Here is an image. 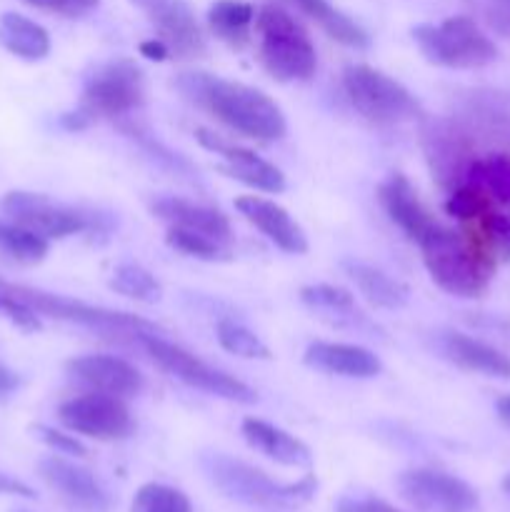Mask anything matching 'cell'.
Masks as SVG:
<instances>
[{
	"label": "cell",
	"instance_id": "1",
	"mask_svg": "<svg viewBox=\"0 0 510 512\" xmlns=\"http://www.w3.org/2000/svg\"><path fill=\"white\" fill-rule=\"evenodd\" d=\"M178 88L198 108H205L210 115L228 125L235 133L255 140H278L285 135L283 110L270 100L263 90L250 88L245 83L215 78L210 73H185L180 75Z\"/></svg>",
	"mask_w": 510,
	"mask_h": 512
},
{
	"label": "cell",
	"instance_id": "31",
	"mask_svg": "<svg viewBox=\"0 0 510 512\" xmlns=\"http://www.w3.org/2000/svg\"><path fill=\"white\" fill-rule=\"evenodd\" d=\"M218 343L223 345L228 353L238 355V358H248V360H268L270 350L253 330H248L245 325L235 323V320H220L218 323Z\"/></svg>",
	"mask_w": 510,
	"mask_h": 512
},
{
	"label": "cell",
	"instance_id": "46",
	"mask_svg": "<svg viewBox=\"0 0 510 512\" xmlns=\"http://www.w3.org/2000/svg\"><path fill=\"white\" fill-rule=\"evenodd\" d=\"M503 490H505V493H510V475L503 480Z\"/></svg>",
	"mask_w": 510,
	"mask_h": 512
},
{
	"label": "cell",
	"instance_id": "41",
	"mask_svg": "<svg viewBox=\"0 0 510 512\" xmlns=\"http://www.w3.org/2000/svg\"><path fill=\"white\" fill-rule=\"evenodd\" d=\"M3 495H10V498H28V500H33L35 498V490L30 488V485H25L23 480L13 478V475L0 473V498H3Z\"/></svg>",
	"mask_w": 510,
	"mask_h": 512
},
{
	"label": "cell",
	"instance_id": "28",
	"mask_svg": "<svg viewBox=\"0 0 510 512\" xmlns=\"http://www.w3.org/2000/svg\"><path fill=\"white\" fill-rule=\"evenodd\" d=\"M300 300H303L308 308H313L315 313H323L333 318V323H358L363 320V315L355 308V300L348 290L338 288V285L318 283V285H305L300 290Z\"/></svg>",
	"mask_w": 510,
	"mask_h": 512
},
{
	"label": "cell",
	"instance_id": "36",
	"mask_svg": "<svg viewBox=\"0 0 510 512\" xmlns=\"http://www.w3.org/2000/svg\"><path fill=\"white\" fill-rule=\"evenodd\" d=\"M0 315H5L23 333H38L40 330L38 313L30 305H25L23 300L15 298V295L5 293V290H0Z\"/></svg>",
	"mask_w": 510,
	"mask_h": 512
},
{
	"label": "cell",
	"instance_id": "16",
	"mask_svg": "<svg viewBox=\"0 0 510 512\" xmlns=\"http://www.w3.org/2000/svg\"><path fill=\"white\" fill-rule=\"evenodd\" d=\"M235 208L250 225H255L270 243H275L285 253L300 255L308 250V238H305L303 228L290 218L288 210L280 208L273 200H265L260 195H243V198L235 200Z\"/></svg>",
	"mask_w": 510,
	"mask_h": 512
},
{
	"label": "cell",
	"instance_id": "44",
	"mask_svg": "<svg viewBox=\"0 0 510 512\" xmlns=\"http://www.w3.org/2000/svg\"><path fill=\"white\" fill-rule=\"evenodd\" d=\"M130 3L138 5L140 10H145V13H148L150 18H153V15H158L160 10H163L165 5H168V0H130Z\"/></svg>",
	"mask_w": 510,
	"mask_h": 512
},
{
	"label": "cell",
	"instance_id": "8",
	"mask_svg": "<svg viewBox=\"0 0 510 512\" xmlns=\"http://www.w3.org/2000/svg\"><path fill=\"white\" fill-rule=\"evenodd\" d=\"M138 340L145 348V353H148L160 368L168 370L170 375L183 380V383L190 385V388H198L203 390V393L233 400V403H255V393L248 388V385L240 383V380L233 378V375L210 368V365H205L203 360L190 355L188 350H183L180 345L168 343V340L158 338L155 333L138 335Z\"/></svg>",
	"mask_w": 510,
	"mask_h": 512
},
{
	"label": "cell",
	"instance_id": "26",
	"mask_svg": "<svg viewBox=\"0 0 510 512\" xmlns=\"http://www.w3.org/2000/svg\"><path fill=\"white\" fill-rule=\"evenodd\" d=\"M310 20L320 25L325 33L330 35L333 40H338L340 45H348V48H365L368 45V35L365 30L360 28L355 20H350L348 15L340 13L338 8L328 3V0H293Z\"/></svg>",
	"mask_w": 510,
	"mask_h": 512
},
{
	"label": "cell",
	"instance_id": "22",
	"mask_svg": "<svg viewBox=\"0 0 510 512\" xmlns=\"http://www.w3.org/2000/svg\"><path fill=\"white\" fill-rule=\"evenodd\" d=\"M443 350L455 365L473 373L493 375V378H510V358L495 350L493 345L475 340L463 333H448L443 338Z\"/></svg>",
	"mask_w": 510,
	"mask_h": 512
},
{
	"label": "cell",
	"instance_id": "15",
	"mask_svg": "<svg viewBox=\"0 0 510 512\" xmlns=\"http://www.w3.org/2000/svg\"><path fill=\"white\" fill-rule=\"evenodd\" d=\"M68 373L98 393L133 398L143 388V375L123 358L113 355H83L68 363Z\"/></svg>",
	"mask_w": 510,
	"mask_h": 512
},
{
	"label": "cell",
	"instance_id": "42",
	"mask_svg": "<svg viewBox=\"0 0 510 512\" xmlns=\"http://www.w3.org/2000/svg\"><path fill=\"white\" fill-rule=\"evenodd\" d=\"M140 53H143L145 58H150V60H165L170 55L168 45H165L160 38L143 40V43H140Z\"/></svg>",
	"mask_w": 510,
	"mask_h": 512
},
{
	"label": "cell",
	"instance_id": "7",
	"mask_svg": "<svg viewBox=\"0 0 510 512\" xmlns=\"http://www.w3.org/2000/svg\"><path fill=\"white\" fill-rule=\"evenodd\" d=\"M343 88L350 105L375 125L408 123L420 113L405 85L370 65H348L343 73Z\"/></svg>",
	"mask_w": 510,
	"mask_h": 512
},
{
	"label": "cell",
	"instance_id": "4",
	"mask_svg": "<svg viewBox=\"0 0 510 512\" xmlns=\"http://www.w3.org/2000/svg\"><path fill=\"white\" fill-rule=\"evenodd\" d=\"M260 33V63L275 80H308L318 68L315 45L285 10L265 5L255 15Z\"/></svg>",
	"mask_w": 510,
	"mask_h": 512
},
{
	"label": "cell",
	"instance_id": "5",
	"mask_svg": "<svg viewBox=\"0 0 510 512\" xmlns=\"http://www.w3.org/2000/svg\"><path fill=\"white\" fill-rule=\"evenodd\" d=\"M0 290L23 300V303L30 305L38 315H48V318L65 320V323L83 325V328L98 330V333L103 335H133V338L138 340V335L158 333V328H155L153 323L138 318V315L118 313V310L108 308H95V305L80 303V300L65 298V295L45 293V290L30 288V285L8 283V280L0 278Z\"/></svg>",
	"mask_w": 510,
	"mask_h": 512
},
{
	"label": "cell",
	"instance_id": "3",
	"mask_svg": "<svg viewBox=\"0 0 510 512\" xmlns=\"http://www.w3.org/2000/svg\"><path fill=\"white\" fill-rule=\"evenodd\" d=\"M203 470L210 483L235 503L263 510H295L310 503L318 480L305 475L298 483H278L263 470L235 460L223 453H210L203 458Z\"/></svg>",
	"mask_w": 510,
	"mask_h": 512
},
{
	"label": "cell",
	"instance_id": "2",
	"mask_svg": "<svg viewBox=\"0 0 510 512\" xmlns=\"http://www.w3.org/2000/svg\"><path fill=\"white\" fill-rule=\"evenodd\" d=\"M418 245L430 278L445 293L480 298L488 290L495 273V255L480 233H458L438 223L418 240Z\"/></svg>",
	"mask_w": 510,
	"mask_h": 512
},
{
	"label": "cell",
	"instance_id": "39",
	"mask_svg": "<svg viewBox=\"0 0 510 512\" xmlns=\"http://www.w3.org/2000/svg\"><path fill=\"white\" fill-rule=\"evenodd\" d=\"M335 512H403L375 495H345L335 503Z\"/></svg>",
	"mask_w": 510,
	"mask_h": 512
},
{
	"label": "cell",
	"instance_id": "35",
	"mask_svg": "<svg viewBox=\"0 0 510 512\" xmlns=\"http://www.w3.org/2000/svg\"><path fill=\"white\" fill-rule=\"evenodd\" d=\"M475 225L480 228V235H483L485 243L490 245L493 255H498L505 263H510V218L490 210V213Z\"/></svg>",
	"mask_w": 510,
	"mask_h": 512
},
{
	"label": "cell",
	"instance_id": "6",
	"mask_svg": "<svg viewBox=\"0 0 510 512\" xmlns=\"http://www.w3.org/2000/svg\"><path fill=\"white\" fill-rule=\"evenodd\" d=\"M413 38L425 60L445 68H483L498 58L493 40L468 15H453L440 25H418Z\"/></svg>",
	"mask_w": 510,
	"mask_h": 512
},
{
	"label": "cell",
	"instance_id": "11",
	"mask_svg": "<svg viewBox=\"0 0 510 512\" xmlns=\"http://www.w3.org/2000/svg\"><path fill=\"white\" fill-rule=\"evenodd\" d=\"M398 488L420 512H473L478 508V493L465 480L440 470H408L398 478Z\"/></svg>",
	"mask_w": 510,
	"mask_h": 512
},
{
	"label": "cell",
	"instance_id": "37",
	"mask_svg": "<svg viewBox=\"0 0 510 512\" xmlns=\"http://www.w3.org/2000/svg\"><path fill=\"white\" fill-rule=\"evenodd\" d=\"M33 433H35V438L43 440V443L48 445V448H53L55 453L70 455V458H85V455H88L85 445L80 443V440H75L73 435L60 433V430L48 428V425H35Z\"/></svg>",
	"mask_w": 510,
	"mask_h": 512
},
{
	"label": "cell",
	"instance_id": "12",
	"mask_svg": "<svg viewBox=\"0 0 510 512\" xmlns=\"http://www.w3.org/2000/svg\"><path fill=\"white\" fill-rule=\"evenodd\" d=\"M3 210L10 215V220L33 233L43 235L45 240H60L68 235H78L88 230V215L78 213L73 208L53 203L45 195L23 193L13 190L3 198Z\"/></svg>",
	"mask_w": 510,
	"mask_h": 512
},
{
	"label": "cell",
	"instance_id": "38",
	"mask_svg": "<svg viewBox=\"0 0 510 512\" xmlns=\"http://www.w3.org/2000/svg\"><path fill=\"white\" fill-rule=\"evenodd\" d=\"M23 3L38 10H48V13L65 15V18H80V15H88L90 10L98 8L100 0H23Z\"/></svg>",
	"mask_w": 510,
	"mask_h": 512
},
{
	"label": "cell",
	"instance_id": "17",
	"mask_svg": "<svg viewBox=\"0 0 510 512\" xmlns=\"http://www.w3.org/2000/svg\"><path fill=\"white\" fill-rule=\"evenodd\" d=\"M378 198L383 210L388 213V218L408 235L410 240L418 243L428 230H433L438 225V220L425 210V205L420 203L418 193L410 185V180L405 175L393 173L378 190Z\"/></svg>",
	"mask_w": 510,
	"mask_h": 512
},
{
	"label": "cell",
	"instance_id": "34",
	"mask_svg": "<svg viewBox=\"0 0 510 512\" xmlns=\"http://www.w3.org/2000/svg\"><path fill=\"white\" fill-rule=\"evenodd\" d=\"M445 210L463 223H480L493 210V200L478 185L463 183L453 190V195L445 203Z\"/></svg>",
	"mask_w": 510,
	"mask_h": 512
},
{
	"label": "cell",
	"instance_id": "20",
	"mask_svg": "<svg viewBox=\"0 0 510 512\" xmlns=\"http://www.w3.org/2000/svg\"><path fill=\"white\" fill-rule=\"evenodd\" d=\"M153 20L158 25V38L168 45L170 55L200 58L205 53L203 33L183 0H168V5L158 15H153Z\"/></svg>",
	"mask_w": 510,
	"mask_h": 512
},
{
	"label": "cell",
	"instance_id": "43",
	"mask_svg": "<svg viewBox=\"0 0 510 512\" xmlns=\"http://www.w3.org/2000/svg\"><path fill=\"white\" fill-rule=\"evenodd\" d=\"M15 388H18V375L5 368V365H0V398L13 393Z\"/></svg>",
	"mask_w": 510,
	"mask_h": 512
},
{
	"label": "cell",
	"instance_id": "9",
	"mask_svg": "<svg viewBox=\"0 0 510 512\" xmlns=\"http://www.w3.org/2000/svg\"><path fill=\"white\" fill-rule=\"evenodd\" d=\"M143 73L130 60H113L90 75L83 90V108L90 118H118L143 105Z\"/></svg>",
	"mask_w": 510,
	"mask_h": 512
},
{
	"label": "cell",
	"instance_id": "25",
	"mask_svg": "<svg viewBox=\"0 0 510 512\" xmlns=\"http://www.w3.org/2000/svg\"><path fill=\"white\" fill-rule=\"evenodd\" d=\"M350 280L355 283V288L365 295L373 305L378 308H403L408 303V288L398 280H393L390 275H385L383 270L373 268V265L365 263H348L345 265Z\"/></svg>",
	"mask_w": 510,
	"mask_h": 512
},
{
	"label": "cell",
	"instance_id": "29",
	"mask_svg": "<svg viewBox=\"0 0 510 512\" xmlns=\"http://www.w3.org/2000/svg\"><path fill=\"white\" fill-rule=\"evenodd\" d=\"M0 253L20 265H35L48 255V240L23 225L0 220Z\"/></svg>",
	"mask_w": 510,
	"mask_h": 512
},
{
	"label": "cell",
	"instance_id": "24",
	"mask_svg": "<svg viewBox=\"0 0 510 512\" xmlns=\"http://www.w3.org/2000/svg\"><path fill=\"white\" fill-rule=\"evenodd\" d=\"M255 8L245 0H218L208 10V25L215 38L228 43L230 48H245L250 43Z\"/></svg>",
	"mask_w": 510,
	"mask_h": 512
},
{
	"label": "cell",
	"instance_id": "45",
	"mask_svg": "<svg viewBox=\"0 0 510 512\" xmlns=\"http://www.w3.org/2000/svg\"><path fill=\"white\" fill-rule=\"evenodd\" d=\"M495 410H498V418L503 420L505 425H510V395H503V398H498V403H495Z\"/></svg>",
	"mask_w": 510,
	"mask_h": 512
},
{
	"label": "cell",
	"instance_id": "21",
	"mask_svg": "<svg viewBox=\"0 0 510 512\" xmlns=\"http://www.w3.org/2000/svg\"><path fill=\"white\" fill-rule=\"evenodd\" d=\"M153 213L158 218L168 220L170 225L195 230V233L220 240V243H228L230 240L228 218L220 210L208 208V205L193 203V200L185 198H160L153 203Z\"/></svg>",
	"mask_w": 510,
	"mask_h": 512
},
{
	"label": "cell",
	"instance_id": "40",
	"mask_svg": "<svg viewBox=\"0 0 510 512\" xmlns=\"http://www.w3.org/2000/svg\"><path fill=\"white\" fill-rule=\"evenodd\" d=\"M483 13L495 33L510 38V0H483Z\"/></svg>",
	"mask_w": 510,
	"mask_h": 512
},
{
	"label": "cell",
	"instance_id": "33",
	"mask_svg": "<svg viewBox=\"0 0 510 512\" xmlns=\"http://www.w3.org/2000/svg\"><path fill=\"white\" fill-rule=\"evenodd\" d=\"M168 245L178 253L190 255V258L198 260H223L228 258V250H225V243L220 240L208 238L203 233H195V230L178 228V225H170L168 235H165Z\"/></svg>",
	"mask_w": 510,
	"mask_h": 512
},
{
	"label": "cell",
	"instance_id": "18",
	"mask_svg": "<svg viewBox=\"0 0 510 512\" xmlns=\"http://www.w3.org/2000/svg\"><path fill=\"white\" fill-rule=\"evenodd\" d=\"M305 363L315 370L343 378H375L383 370L378 355L368 348L348 343H310L305 350Z\"/></svg>",
	"mask_w": 510,
	"mask_h": 512
},
{
	"label": "cell",
	"instance_id": "19",
	"mask_svg": "<svg viewBox=\"0 0 510 512\" xmlns=\"http://www.w3.org/2000/svg\"><path fill=\"white\" fill-rule=\"evenodd\" d=\"M243 438L250 448H255L258 453H263L265 458L275 460V463L288 465V468H308V465L313 463L310 448L303 440L285 433L283 428H275V425L265 423V420L245 418Z\"/></svg>",
	"mask_w": 510,
	"mask_h": 512
},
{
	"label": "cell",
	"instance_id": "14",
	"mask_svg": "<svg viewBox=\"0 0 510 512\" xmlns=\"http://www.w3.org/2000/svg\"><path fill=\"white\" fill-rule=\"evenodd\" d=\"M38 473L73 508L88 512H105L110 508L108 493L95 480V475L90 470L80 468V465L70 463V460L60 458V455H50V458L40 460Z\"/></svg>",
	"mask_w": 510,
	"mask_h": 512
},
{
	"label": "cell",
	"instance_id": "13",
	"mask_svg": "<svg viewBox=\"0 0 510 512\" xmlns=\"http://www.w3.org/2000/svg\"><path fill=\"white\" fill-rule=\"evenodd\" d=\"M195 138L200 140L203 148H208L210 153L223 158L220 170H223L228 178L240 180V183L250 185V188L255 190H263V193H280V190H285V175L280 173L273 163H268V160H263L260 155H255L253 150L225 143L223 138H218V135L210 133V130L205 128L195 130Z\"/></svg>",
	"mask_w": 510,
	"mask_h": 512
},
{
	"label": "cell",
	"instance_id": "10",
	"mask_svg": "<svg viewBox=\"0 0 510 512\" xmlns=\"http://www.w3.org/2000/svg\"><path fill=\"white\" fill-rule=\"evenodd\" d=\"M58 420L73 433L93 440H123L133 433V415L123 398L108 393H85L65 400Z\"/></svg>",
	"mask_w": 510,
	"mask_h": 512
},
{
	"label": "cell",
	"instance_id": "32",
	"mask_svg": "<svg viewBox=\"0 0 510 512\" xmlns=\"http://www.w3.org/2000/svg\"><path fill=\"white\" fill-rule=\"evenodd\" d=\"M130 512H193V505L180 490L163 483H145L135 493Z\"/></svg>",
	"mask_w": 510,
	"mask_h": 512
},
{
	"label": "cell",
	"instance_id": "30",
	"mask_svg": "<svg viewBox=\"0 0 510 512\" xmlns=\"http://www.w3.org/2000/svg\"><path fill=\"white\" fill-rule=\"evenodd\" d=\"M110 288L125 298H135L140 303H155L160 298V283L153 273L135 263H123L110 275Z\"/></svg>",
	"mask_w": 510,
	"mask_h": 512
},
{
	"label": "cell",
	"instance_id": "23",
	"mask_svg": "<svg viewBox=\"0 0 510 512\" xmlns=\"http://www.w3.org/2000/svg\"><path fill=\"white\" fill-rule=\"evenodd\" d=\"M0 45L23 60H43L50 53V35L43 25L20 13L0 15Z\"/></svg>",
	"mask_w": 510,
	"mask_h": 512
},
{
	"label": "cell",
	"instance_id": "27",
	"mask_svg": "<svg viewBox=\"0 0 510 512\" xmlns=\"http://www.w3.org/2000/svg\"><path fill=\"white\" fill-rule=\"evenodd\" d=\"M465 183L478 185L480 190L488 193L490 200H498L510 210V155L493 153L485 158H475L465 175Z\"/></svg>",
	"mask_w": 510,
	"mask_h": 512
}]
</instances>
